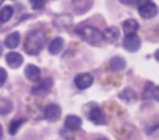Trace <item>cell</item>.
Wrapping results in <instances>:
<instances>
[{"label":"cell","instance_id":"6da1fadb","mask_svg":"<svg viewBox=\"0 0 159 140\" xmlns=\"http://www.w3.org/2000/svg\"><path fill=\"white\" fill-rule=\"evenodd\" d=\"M45 34L40 30H34L26 36L24 44V49L29 55H37L45 44Z\"/></svg>","mask_w":159,"mask_h":140},{"label":"cell","instance_id":"7a4b0ae2","mask_svg":"<svg viewBox=\"0 0 159 140\" xmlns=\"http://www.w3.org/2000/svg\"><path fill=\"white\" fill-rule=\"evenodd\" d=\"M76 33L83 41L93 45V46H98L104 42L102 33L93 27H83L77 30Z\"/></svg>","mask_w":159,"mask_h":140},{"label":"cell","instance_id":"3957f363","mask_svg":"<svg viewBox=\"0 0 159 140\" xmlns=\"http://www.w3.org/2000/svg\"><path fill=\"white\" fill-rule=\"evenodd\" d=\"M157 12H158V8H157L156 3L150 1V0H144L139 7V16L144 19L154 18V17H156Z\"/></svg>","mask_w":159,"mask_h":140},{"label":"cell","instance_id":"277c9868","mask_svg":"<svg viewBox=\"0 0 159 140\" xmlns=\"http://www.w3.org/2000/svg\"><path fill=\"white\" fill-rule=\"evenodd\" d=\"M86 116H87V119L91 120V122L94 123L95 125H105L107 122L104 112L98 106L92 107L89 113L86 114Z\"/></svg>","mask_w":159,"mask_h":140},{"label":"cell","instance_id":"5b68a950","mask_svg":"<svg viewBox=\"0 0 159 140\" xmlns=\"http://www.w3.org/2000/svg\"><path fill=\"white\" fill-rule=\"evenodd\" d=\"M94 82V77L89 72L84 74H79L74 78V84L79 88L80 90H85L89 88Z\"/></svg>","mask_w":159,"mask_h":140},{"label":"cell","instance_id":"8992f818","mask_svg":"<svg viewBox=\"0 0 159 140\" xmlns=\"http://www.w3.org/2000/svg\"><path fill=\"white\" fill-rule=\"evenodd\" d=\"M123 47L126 51H132V53L137 51L141 47V38L136 34L125 36L123 40Z\"/></svg>","mask_w":159,"mask_h":140},{"label":"cell","instance_id":"52a82bcc","mask_svg":"<svg viewBox=\"0 0 159 140\" xmlns=\"http://www.w3.org/2000/svg\"><path fill=\"white\" fill-rule=\"evenodd\" d=\"M44 114H45V118L48 122H56L61 116V109L57 104H49L45 109Z\"/></svg>","mask_w":159,"mask_h":140},{"label":"cell","instance_id":"ba28073f","mask_svg":"<svg viewBox=\"0 0 159 140\" xmlns=\"http://www.w3.org/2000/svg\"><path fill=\"white\" fill-rule=\"evenodd\" d=\"M52 84H53V81L51 78L45 79L42 82H39V84H37L36 87L33 88L32 94H34V95H44V94L48 93L50 91Z\"/></svg>","mask_w":159,"mask_h":140},{"label":"cell","instance_id":"9c48e42d","mask_svg":"<svg viewBox=\"0 0 159 140\" xmlns=\"http://www.w3.org/2000/svg\"><path fill=\"white\" fill-rule=\"evenodd\" d=\"M6 61H7L8 66L12 69H16L23 64V56L20 53L16 51H11L6 56Z\"/></svg>","mask_w":159,"mask_h":140},{"label":"cell","instance_id":"30bf717a","mask_svg":"<svg viewBox=\"0 0 159 140\" xmlns=\"http://www.w3.org/2000/svg\"><path fill=\"white\" fill-rule=\"evenodd\" d=\"M119 98L120 100H122L126 104H133V103H135L137 101V94L131 88H125L123 91L120 92Z\"/></svg>","mask_w":159,"mask_h":140},{"label":"cell","instance_id":"8fae6325","mask_svg":"<svg viewBox=\"0 0 159 140\" xmlns=\"http://www.w3.org/2000/svg\"><path fill=\"white\" fill-rule=\"evenodd\" d=\"M64 126L69 130H79L82 126V119L79 116L75 115H69L66 117L64 120Z\"/></svg>","mask_w":159,"mask_h":140},{"label":"cell","instance_id":"7c38bea8","mask_svg":"<svg viewBox=\"0 0 159 140\" xmlns=\"http://www.w3.org/2000/svg\"><path fill=\"white\" fill-rule=\"evenodd\" d=\"M102 40L106 41L108 43H115L116 41H118L120 36V32L119 30L117 29L116 27H107L104 32H102Z\"/></svg>","mask_w":159,"mask_h":140},{"label":"cell","instance_id":"4fadbf2b","mask_svg":"<svg viewBox=\"0 0 159 140\" xmlns=\"http://www.w3.org/2000/svg\"><path fill=\"white\" fill-rule=\"evenodd\" d=\"M122 27H123V32L125 34V36L133 35V34H135L137 32L139 24L134 19H129V20L124 21L123 24H122Z\"/></svg>","mask_w":159,"mask_h":140},{"label":"cell","instance_id":"5bb4252c","mask_svg":"<svg viewBox=\"0 0 159 140\" xmlns=\"http://www.w3.org/2000/svg\"><path fill=\"white\" fill-rule=\"evenodd\" d=\"M25 77L29 79L32 82H36V81L39 80L40 78V70L38 67L34 66V65H29V66L25 68Z\"/></svg>","mask_w":159,"mask_h":140},{"label":"cell","instance_id":"9a60e30c","mask_svg":"<svg viewBox=\"0 0 159 140\" xmlns=\"http://www.w3.org/2000/svg\"><path fill=\"white\" fill-rule=\"evenodd\" d=\"M20 33L19 32H13L9 36H7V38L5 40V46L8 48H16L18 47L19 43H20Z\"/></svg>","mask_w":159,"mask_h":140},{"label":"cell","instance_id":"2e32d148","mask_svg":"<svg viewBox=\"0 0 159 140\" xmlns=\"http://www.w3.org/2000/svg\"><path fill=\"white\" fill-rule=\"evenodd\" d=\"M63 44H64V42L61 37L55 38V40L50 43V45H49V48H48L49 53H50L51 55H58V54L62 51V48H63Z\"/></svg>","mask_w":159,"mask_h":140},{"label":"cell","instance_id":"e0dca14e","mask_svg":"<svg viewBox=\"0 0 159 140\" xmlns=\"http://www.w3.org/2000/svg\"><path fill=\"white\" fill-rule=\"evenodd\" d=\"M13 109L12 102L9 99L0 98V115H8Z\"/></svg>","mask_w":159,"mask_h":140},{"label":"cell","instance_id":"ac0fdd59","mask_svg":"<svg viewBox=\"0 0 159 140\" xmlns=\"http://www.w3.org/2000/svg\"><path fill=\"white\" fill-rule=\"evenodd\" d=\"M14 13V10L11 6H6L2 9L0 10V22L1 23H6L12 18Z\"/></svg>","mask_w":159,"mask_h":140},{"label":"cell","instance_id":"d6986e66","mask_svg":"<svg viewBox=\"0 0 159 140\" xmlns=\"http://www.w3.org/2000/svg\"><path fill=\"white\" fill-rule=\"evenodd\" d=\"M110 67L113 71H120L125 67V60L121 57H113L110 60Z\"/></svg>","mask_w":159,"mask_h":140},{"label":"cell","instance_id":"ffe728a7","mask_svg":"<svg viewBox=\"0 0 159 140\" xmlns=\"http://www.w3.org/2000/svg\"><path fill=\"white\" fill-rule=\"evenodd\" d=\"M24 122H25V119L21 118V119H16V120H13V122L10 123V125H9V133H10V135H16V131L19 130V128L22 126Z\"/></svg>","mask_w":159,"mask_h":140},{"label":"cell","instance_id":"44dd1931","mask_svg":"<svg viewBox=\"0 0 159 140\" xmlns=\"http://www.w3.org/2000/svg\"><path fill=\"white\" fill-rule=\"evenodd\" d=\"M46 2L47 0H30V3L34 10H40L42 8H44Z\"/></svg>","mask_w":159,"mask_h":140},{"label":"cell","instance_id":"7402d4cb","mask_svg":"<svg viewBox=\"0 0 159 140\" xmlns=\"http://www.w3.org/2000/svg\"><path fill=\"white\" fill-rule=\"evenodd\" d=\"M7 77H8V74L3 68H0V88L2 87L3 84L6 83L7 81Z\"/></svg>","mask_w":159,"mask_h":140},{"label":"cell","instance_id":"603a6c76","mask_svg":"<svg viewBox=\"0 0 159 140\" xmlns=\"http://www.w3.org/2000/svg\"><path fill=\"white\" fill-rule=\"evenodd\" d=\"M141 0H120V2L124 3V5H135V3L139 2Z\"/></svg>","mask_w":159,"mask_h":140},{"label":"cell","instance_id":"cb8c5ba5","mask_svg":"<svg viewBox=\"0 0 159 140\" xmlns=\"http://www.w3.org/2000/svg\"><path fill=\"white\" fill-rule=\"evenodd\" d=\"M3 136V133H2V126L0 125V140H1V138H2Z\"/></svg>","mask_w":159,"mask_h":140},{"label":"cell","instance_id":"d4e9b609","mask_svg":"<svg viewBox=\"0 0 159 140\" xmlns=\"http://www.w3.org/2000/svg\"><path fill=\"white\" fill-rule=\"evenodd\" d=\"M2 55V46H1V44H0V56Z\"/></svg>","mask_w":159,"mask_h":140},{"label":"cell","instance_id":"484cf974","mask_svg":"<svg viewBox=\"0 0 159 140\" xmlns=\"http://www.w3.org/2000/svg\"><path fill=\"white\" fill-rule=\"evenodd\" d=\"M3 1H5V0H0V5H1V3H2Z\"/></svg>","mask_w":159,"mask_h":140},{"label":"cell","instance_id":"4316f807","mask_svg":"<svg viewBox=\"0 0 159 140\" xmlns=\"http://www.w3.org/2000/svg\"><path fill=\"white\" fill-rule=\"evenodd\" d=\"M99 140H108V139H99Z\"/></svg>","mask_w":159,"mask_h":140}]
</instances>
